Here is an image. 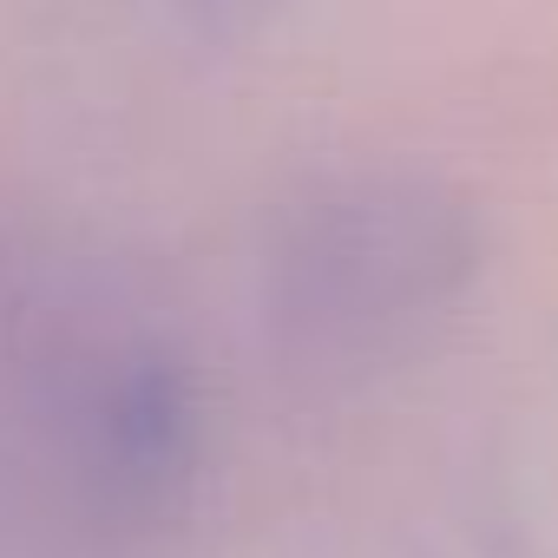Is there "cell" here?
<instances>
[{
  "label": "cell",
  "instance_id": "6da1fadb",
  "mask_svg": "<svg viewBox=\"0 0 558 558\" xmlns=\"http://www.w3.org/2000/svg\"><path fill=\"white\" fill-rule=\"evenodd\" d=\"M480 236L466 204L414 171L316 184L276 223L263 303L303 375H368L421 342L473 283Z\"/></svg>",
  "mask_w": 558,
  "mask_h": 558
}]
</instances>
